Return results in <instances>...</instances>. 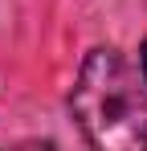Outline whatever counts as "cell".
<instances>
[{
    "instance_id": "obj_1",
    "label": "cell",
    "mask_w": 147,
    "mask_h": 151,
    "mask_svg": "<svg viewBox=\"0 0 147 151\" xmlns=\"http://www.w3.org/2000/svg\"><path fill=\"white\" fill-rule=\"evenodd\" d=\"M70 114L98 151H147V90L127 53L98 45L86 53L70 94Z\"/></svg>"
},
{
    "instance_id": "obj_2",
    "label": "cell",
    "mask_w": 147,
    "mask_h": 151,
    "mask_svg": "<svg viewBox=\"0 0 147 151\" xmlns=\"http://www.w3.org/2000/svg\"><path fill=\"white\" fill-rule=\"evenodd\" d=\"M139 74H143V82H147V41L139 45Z\"/></svg>"
}]
</instances>
